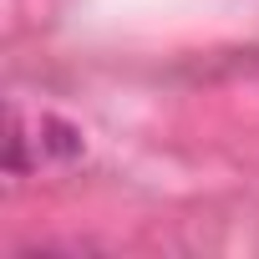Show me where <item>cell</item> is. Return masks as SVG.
<instances>
[{
  "label": "cell",
  "instance_id": "cell-1",
  "mask_svg": "<svg viewBox=\"0 0 259 259\" xmlns=\"http://www.w3.org/2000/svg\"><path fill=\"white\" fill-rule=\"evenodd\" d=\"M26 148H36L31 168L61 163V158H76V153H81V133L66 127L61 117H36V122H31V117L16 112V122H11V158H21Z\"/></svg>",
  "mask_w": 259,
  "mask_h": 259
}]
</instances>
